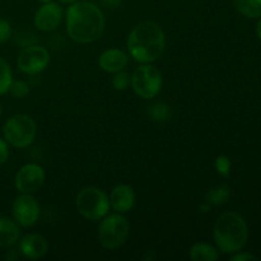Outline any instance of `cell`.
<instances>
[{"label": "cell", "mask_w": 261, "mask_h": 261, "mask_svg": "<svg viewBox=\"0 0 261 261\" xmlns=\"http://www.w3.org/2000/svg\"><path fill=\"white\" fill-rule=\"evenodd\" d=\"M65 22L69 37L82 45L98 40L106 27L105 14L98 5L83 0L69 5Z\"/></svg>", "instance_id": "obj_1"}, {"label": "cell", "mask_w": 261, "mask_h": 261, "mask_svg": "<svg viewBox=\"0 0 261 261\" xmlns=\"http://www.w3.org/2000/svg\"><path fill=\"white\" fill-rule=\"evenodd\" d=\"M127 54L140 64H152L163 55L166 35L160 24L150 20L140 22L130 31L126 41Z\"/></svg>", "instance_id": "obj_2"}, {"label": "cell", "mask_w": 261, "mask_h": 261, "mask_svg": "<svg viewBox=\"0 0 261 261\" xmlns=\"http://www.w3.org/2000/svg\"><path fill=\"white\" fill-rule=\"evenodd\" d=\"M213 236L218 250L223 254L241 251L249 236L246 222L236 212H226L217 219Z\"/></svg>", "instance_id": "obj_3"}, {"label": "cell", "mask_w": 261, "mask_h": 261, "mask_svg": "<svg viewBox=\"0 0 261 261\" xmlns=\"http://www.w3.org/2000/svg\"><path fill=\"white\" fill-rule=\"evenodd\" d=\"M78 213L88 221H99L110 212L109 195L96 186L82 189L75 199Z\"/></svg>", "instance_id": "obj_4"}, {"label": "cell", "mask_w": 261, "mask_h": 261, "mask_svg": "<svg viewBox=\"0 0 261 261\" xmlns=\"http://www.w3.org/2000/svg\"><path fill=\"white\" fill-rule=\"evenodd\" d=\"M37 133L35 120L24 114H18L7 120L3 126V137L12 147L23 149L33 143Z\"/></svg>", "instance_id": "obj_5"}, {"label": "cell", "mask_w": 261, "mask_h": 261, "mask_svg": "<svg viewBox=\"0 0 261 261\" xmlns=\"http://www.w3.org/2000/svg\"><path fill=\"white\" fill-rule=\"evenodd\" d=\"M130 234V223L121 213L107 214L98 227V240L107 250H116L126 242Z\"/></svg>", "instance_id": "obj_6"}, {"label": "cell", "mask_w": 261, "mask_h": 261, "mask_svg": "<svg viewBox=\"0 0 261 261\" xmlns=\"http://www.w3.org/2000/svg\"><path fill=\"white\" fill-rule=\"evenodd\" d=\"M163 86L160 69L152 64H142L132 74V87L135 94L143 99L154 98Z\"/></svg>", "instance_id": "obj_7"}, {"label": "cell", "mask_w": 261, "mask_h": 261, "mask_svg": "<svg viewBox=\"0 0 261 261\" xmlns=\"http://www.w3.org/2000/svg\"><path fill=\"white\" fill-rule=\"evenodd\" d=\"M50 63V54L45 47L32 45L23 48L17 59V65L22 73L27 75L40 74L47 68Z\"/></svg>", "instance_id": "obj_8"}, {"label": "cell", "mask_w": 261, "mask_h": 261, "mask_svg": "<svg viewBox=\"0 0 261 261\" xmlns=\"http://www.w3.org/2000/svg\"><path fill=\"white\" fill-rule=\"evenodd\" d=\"M41 208L38 201L32 194H20L15 198L12 205L13 219L19 224V227H32L38 222Z\"/></svg>", "instance_id": "obj_9"}, {"label": "cell", "mask_w": 261, "mask_h": 261, "mask_svg": "<svg viewBox=\"0 0 261 261\" xmlns=\"http://www.w3.org/2000/svg\"><path fill=\"white\" fill-rule=\"evenodd\" d=\"M46 180L45 170L37 163H27L15 173L14 186L18 193L33 194L41 189Z\"/></svg>", "instance_id": "obj_10"}, {"label": "cell", "mask_w": 261, "mask_h": 261, "mask_svg": "<svg viewBox=\"0 0 261 261\" xmlns=\"http://www.w3.org/2000/svg\"><path fill=\"white\" fill-rule=\"evenodd\" d=\"M64 17L63 8L58 3H45L35 13L33 24L42 32H51L59 27Z\"/></svg>", "instance_id": "obj_11"}, {"label": "cell", "mask_w": 261, "mask_h": 261, "mask_svg": "<svg viewBox=\"0 0 261 261\" xmlns=\"http://www.w3.org/2000/svg\"><path fill=\"white\" fill-rule=\"evenodd\" d=\"M48 251V242L38 233H28L19 239V252L30 260H37Z\"/></svg>", "instance_id": "obj_12"}, {"label": "cell", "mask_w": 261, "mask_h": 261, "mask_svg": "<svg viewBox=\"0 0 261 261\" xmlns=\"http://www.w3.org/2000/svg\"><path fill=\"white\" fill-rule=\"evenodd\" d=\"M110 208L116 213L125 214L133 209L135 204V193L132 186L120 184L112 189L109 196Z\"/></svg>", "instance_id": "obj_13"}, {"label": "cell", "mask_w": 261, "mask_h": 261, "mask_svg": "<svg viewBox=\"0 0 261 261\" xmlns=\"http://www.w3.org/2000/svg\"><path fill=\"white\" fill-rule=\"evenodd\" d=\"M129 54L120 48H109L103 51L98 58V65L106 73H117L124 70L129 63Z\"/></svg>", "instance_id": "obj_14"}, {"label": "cell", "mask_w": 261, "mask_h": 261, "mask_svg": "<svg viewBox=\"0 0 261 261\" xmlns=\"http://www.w3.org/2000/svg\"><path fill=\"white\" fill-rule=\"evenodd\" d=\"M20 239L19 224L8 217H0V247L9 249L18 244Z\"/></svg>", "instance_id": "obj_15"}, {"label": "cell", "mask_w": 261, "mask_h": 261, "mask_svg": "<svg viewBox=\"0 0 261 261\" xmlns=\"http://www.w3.org/2000/svg\"><path fill=\"white\" fill-rule=\"evenodd\" d=\"M189 256L194 261H216L219 259V252L212 245L205 244V242H198L191 246Z\"/></svg>", "instance_id": "obj_16"}, {"label": "cell", "mask_w": 261, "mask_h": 261, "mask_svg": "<svg viewBox=\"0 0 261 261\" xmlns=\"http://www.w3.org/2000/svg\"><path fill=\"white\" fill-rule=\"evenodd\" d=\"M233 5L237 12L250 19L261 17V0H233Z\"/></svg>", "instance_id": "obj_17"}, {"label": "cell", "mask_w": 261, "mask_h": 261, "mask_svg": "<svg viewBox=\"0 0 261 261\" xmlns=\"http://www.w3.org/2000/svg\"><path fill=\"white\" fill-rule=\"evenodd\" d=\"M148 116L155 122H165L171 119L172 110L165 102H154L148 107Z\"/></svg>", "instance_id": "obj_18"}, {"label": "cell", "mask_w": 261, "mask_h": 261, "mask_svg": "<svg viewBox=\"0 0 261 261\" xmlns=\"http://www.w3.org/2000/svg\"><path fill=\"white\" fill-rule=\"evenodd\" d=\"M229 196H231V191H229L228 186L223 185V186H219V188L209 190L205 195V200L209 205L218 206V205H222V204L227 203Z\"/></svg>", "instance_id": "obj_19"}, {"label": "cell", "mask_w": 261, "mask_h": 261, "mask_svg": "<svg viewBox=\"0 0 261 261\" xmlns=\"http://www.w3.org/2000/svg\"><path fill=\"white\" fill-rule=\"evenodd\" d=\"M13 81L12 68L7 60L0 58V96L9 92V87Z\"/></svg>", "instance_id": "obj_20"}, {"label": "cell", "mask_w": 261, "mask_h": 261, "mask_svg": "<svg viewBox=\"0 0 261 261\" xmlns=\"http://www.w3.org/2000/svg\"><path fill=\"white\" fill-rule=\"evenodd\" d=\"M130 84H132V75L127 71L120 70L117 73H114L112 86L116 91H126Z\"/></svg>", "instance_id": "obj_21"}, {"label": "cell", "mask_w": 261, "mask_h": 261, "mask_svg": "<svg viewBox=\"0 0 261 261\" xmlns=\"http://www.w3.org/2000/svg\"><path fill=\"white\" fill-rule=\"evenodd\" d=\"M9 93L15 98H24L30 93V86L24 81H14L13 79L9 87Z\"/></svg>", "instance_id": "obj_22"}, {"label": "cell", "mask_w": 261, "mask_h": 261, "mask_svg": "<svg viewBox=\"0 0 261 261\" xmlns=\"http://www.w3.org/2000/svg\"><path fill=\"white\" fill-rule=\"evenodd\" d=\"M231 166L232 163L228 157H226V155H218L217 157L216 168L219 175L224 176V177H228L229 172H231Z\"/></svg>", "instance_id": "obj_23"}, {"label": "cell", "mask_w": 261, "mask_h": 261, "mask_svg": "<svg viewBox=\"0 0 261 261\" xmlns=\"http://www.w3.org/2000/svg\"><path fill=\"white\" fill-rule=\"evenodd\" d=\"M12 37V25L7 19L0 18V45L5 43Z\"/></svg>", "instance_id": "obj_24"}, {"label": "cell", "mask_w": 261, "mask_h": 261, "mask_svg": "<svg viewBox=\"0 0 261 261\" xmlns=\"http://www.w3.org/2000/svg\"><path fill=\"white\" fill-rule=\"evenodd\" d=\"M9 158V144L7 140L0 138V166L4 165Z\"/></svg>", "instance_id": "obj_25"}, {"label": "cell", "mask_w": 261, "mask_h": 261, "mask_svg": "<svg viewBox=\"0 0 261 261\" xmlns=\"http://www.w3.org/2000/svg\"><path fill=\"white\" fill-rule=\"evenodd\" d=\"M247 260H256V256L249 254V252H234L231 256V261H247Z\"/></svg>", "instance_id": "obj_26"}, {"label": "cell", "mask_w": 261, "mask_h": 261, "mask_svg": "<svg viewBox=\"0 0 261 261\" xmlns=\"http://www.w3.org/2000/svg\"><path fill=\"white\" fill-rule=\"evenodd\" d=\"M102 4L106 8H110V9H116L120 5L124 3V0H101Z\"/></svg>", "instance_id": "obj_27"}, {"label": "cell", "mask_w": 261, "mask_h": 261, "mask_svg": "<svg viewBox=\"0 0 261 261\" xmlns=\"http://www.w3.org/2000/svg\"><path fill=\"white\" fill-rule=\"evenodd\" d=\"M59 2L61 3V4H66V5H71L74 4V3L79 2V0H59Z\"/></svg>", "instance_id": "obj_28"}, {"label": "cell", "mask_w": 261, "mask_h": 261, "mask_svg": "<svg viewBox=\"0 0 261 261\" xmlns=\"http://www.w3.org/2000/svg\"><path fill=\"white\" fill-rule=\"evenodd\" d=\"M256 33H257V36H259V38L261 40V18H260L259 23H257V25H256Z\"/></svg>", "instance_id": "obj_29"}, {"label": "cell", "mask_w": 261, "mask_h": 261, "mask_svg": "<svg viewBox=\"0 0 261 261\" xmlns=\"http://www.w3.org/2000/svg\"><path fill=\"white\" fill-rule=\"evenodd\" d=\"M38 3H41V4H45V3H50L53 2V0H37Z\"/></svg>", "instance_id": "obj_30"}, {"label": "cell", "mask_w": 261, "mask_h": 261, "mask_svg": "<svg viewBox=\"0 0 261 261\" xmlns=\"http://www.w3.org/2000/svg\"><path fill=\"white\" fill-rule=\"evenodd\" d=\"M0 116H2V105H0Z\"/></svg>", "instance_id": "obj_31"}]
</instances>
